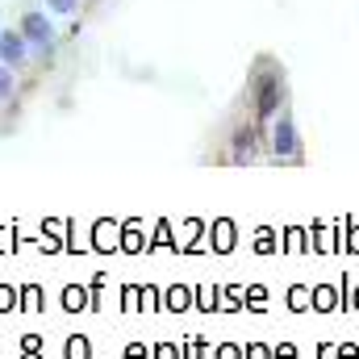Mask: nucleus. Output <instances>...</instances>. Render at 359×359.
Listing matches in <instances>:
<instances>
[{
	"mask_svg": "<svg viewBox=\"0 0 359 359\" xmlns=\"http://www.w3.org/2000/svg\"><path fill=\"white\" fill-rule=\"evenodd\" d=\"M280 100H284V80H280V72L259 76V80H255V117H271V113L280 109Z\"/></svg>",
	"mask_w": 359,
	"mask_h": 359,
	"instance_id": "obj_2",
	"label": "nucleus"
},
{
	"mask_svg": "<svg viewBox=\"0 0 359 359\" xmlns=\"http://www.w3.org/2000/svg\"><path fill=\"white\" fill-rule=\"evenodd\" d=\"M17 29L25 34L29 50H38L42 59H50V55H55V25H50V17H46L42 8H25V13H21V21H17Z\"/></svg>",
	"mask_w": 359,
	"mask_h": 359,
	"instance_id": "obj_1",
	"label": "nucleus"
},
{
	"mask_svg": "<svg viewBox=\"0 0 359 359\" xmlns=\"http://www.w3.org/2000/svg\"><path fill=\"white\" fill-rule=\"evenodd\" d=\"M72 359H88V343L84 339H72Z\"/></svg>",
	"mask_w": 359,
	"mask_h": 359,
	"instance_id": "obj_8",
	"label": "nucleus"
},
{
	"mask_svg": "<svg viewBox=\"0 0 359 359\" xmlns=\"http://www.w3.org/2000/svg\"><path fill=\"white\" fill-rule=\"evenodd\" d=\"M46 8L59 17H72V13H80V0H46Z\"/></svg>",
	"mask_w": 359,
	"mask_h": 359,
	"instance_id": "obj_7",
	"label": "nucleus"
},
{
	"mask_svg": "<svg viewBox=\"0 0 359 359\" xmlns=\"http://www.w3.org/2000/svg\"><path fill=\"white\" fill-rule=\"evenodd\" d=\"M271 147H276V159H297V155H301V142H297V126H292V117H280V121H276Z\"/></svg>",
	"mask_w": 359,
	"mask_h": 359,
	"instance_id": "obj_4",
	"label": "nucleus"
},
{
	"mask_svg": "<svg viewBox=\"0 0 359 359\" xmlns=\"http://www.w3.org/2000/svg\"><path fill=\"white\" fill-rule=\"evenodd\" d=\"M25 59H29L25 34H21V29H0V63H8V67L17 72V67H25Z\"/></svg>",
	"mask_w": 359,
	"mask_h": 359,
	"instance_id": "obj_3",
	"label": "nucleus"
},
{
	"mask_svg": "<svg viewBox=\"0 0 359 359\" xmlns=\"http://www.w3.org/2000/svg\"><path fill=\"white\" fill-rule=\"evenodd\" d=\"M13 88H17L13 67H8V63H0V100H13Z\"/></svg>",
	"mask_w": 359,
	"mask_h": 359,
	"instance_id": "obj_6",
	"label": "nucleus"
},
{
	"mask_svg": "<svg viewBox=\"0 0 359 359\" xmlns=\"http://www.w3.org/2000/svg\"><path fill=\"white\" fill-rule=\"evenodd\" d=\"M255 147H259V134H255V126L234 134V159H255Z\"/></svg>",
	"mask_w": 359,
	"mask_h": 359,
	"instance_id": "obj_5",
	"label": "nucleus"
}]
</instances>
